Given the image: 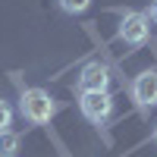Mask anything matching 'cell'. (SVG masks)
I'll list each match as a JSON object with an SVG mask.
<instances>
[{"instance_id":"6da1fadb","label":"cell","mask_w":157,"mask_h":157,"mask_svg":"<svg viewBox=\"0 0 157 157\" xmlns=\"http://www.w3.org/2000/svg\"><path fill=\"white\" fill-rule=\"evenodd\" d=\"M19 113H22L29 123L44 126V123L54 120V113H57V101L50 98L44 88H25L22 98H19Z\"/></svg>"},{"instance_id":"7a4b0ae2","label":"cell","mask_w":157,"mask_h":157,"mask_svg":"<svg viewBox=\"0 0 157 157\" xmlns=\"http://www.w3.org/2000/svg\"><path fill=\"white\" fill-rule=\"evenodd\" d=\"M78 110L88 123H107L110 113H113V94L110 91H82L78 98Z\"/></svg>"},{"instance_id":"3957f363","label":"cell","mask_w":157,"mask_h":157,"mask_svg":"<svg viewBox=\"0 0 157 157\" xmlns=\"http://www.w3.org/2000/svg\"><path fill=\"white\" fill-rule=\"evenodd\" d=\"M148 32H151V19L145 13H126L120 19V29H116V38L132 47H141L148 41Z\"/></svg>"},{"instance_id":"277c9868","label":"cell","mask_w":157,"mask_h":157,"mask_svg":"<svg viewBox=\"0 0 157 157\" xmlns=\"http://www.w3.org/2000/svg\"><path fill=\"white\" fill-rule=\"evenodd\" d=\"M132 101L138 107H154L157 104V69H145L132 78Z\"/></svg>"},{"instance_id":"5b68a950","label":"cell","mask_w":157,"mask_h":157,"mask_svg":"<svg viewBox=\"0 0 157 157\" xmlns=\"http://www.w3.org/2000/svg\"><path fill=\"white\" fill-rule=\"evenodd\" d=\"M78 88L82 91H107L110 88V69L101 60H91L78 72Z\"/></svg>"},{"instance_id":"8992f818","label":"cell","mask_w":157,"mask_h":157,"mask_svg":"<svg viewBox=\"0 0 157 157\" xmlns=\"http://www.w3.org/2000/svg\"><path fill=\"white\" fill-rule=\"evenodd\" d=\"M19 145H22L19 132H13V129H3V132H0V157H16Z\"/></svg>"},{"instance_id":"52a82bcc","label":"cell","mask_w":157,"mask_h":157,"mask_svg":"<svg viewBox=\"0 0 157 157\" xmlns=\"http://www.w3.org/2000/svg\"><path fill=\"white\" fill-rule=\"evenodd\" d=\"M91 6V0H60V10L69 13V16H78V13H85Z\"/></svg>"},{"instance_id":"ba28073f","label":"cell","mask_w":157,"mask_h":157,"mask_svg":"<svg viewBox=\"0 0 157 157\" xmlns=\"http://www.w3.org/2000/svg\"><path fill=\"white\" fill-rule=\"evenodd\" d=\"M10 123H13V107H10L6 101H0V132L10 129Z\"/></svg>"},{"instance_id":"9c48e42d","label":"cell","mask_w":157,"mask_h":157,"mask_svg":"<svg viewBox=\"0 0 157 157\" xmlns=\"http://www.w3.org/2000/svg\"><path fill=\"white\" fill-rule=\"evenodd\" d=\"M145 16H148V19L157 25V0H151V6H148V13H145Z\"/></svg>"},{"instance_id":"30bf717a","label":"cell","mask_w":157,"mask_h":157,"mask_svg":"<svg viewBox=\"0 0 157 157\" xmlns=\"http://www.w3.org/2000/svg\"><path fill=\"white\" fill-rule=\"evenodd\" d=\"M154 141H157V126H154Z\"/></svg>"}]
</instances>
